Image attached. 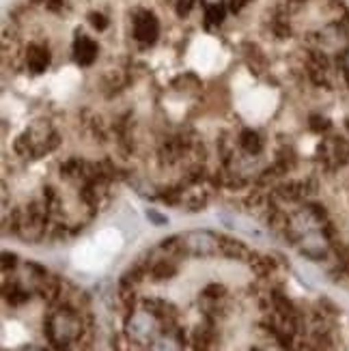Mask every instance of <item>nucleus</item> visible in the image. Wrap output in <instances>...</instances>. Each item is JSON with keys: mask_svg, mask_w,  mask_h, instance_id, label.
I'll return each instance as SVG.
<instances>
[{"mask_svg": "<svg viewBox=\"0 0 349 351\" xmlns=\"http://www.w3.org/2000/svg\"><path fill=\"white\" fill-rule=\"evenodd\" d=\"M300 248H302V254H306L309 258H313V261H322V258H326L328 254V243L326 239L317 233V231H309L300 237Z\"/></svg>", "mask_w": 349, "mask_h": 351, "instance_id": "423d86ee", "label": "nucleus"}, {"mask_svg": "<svg viewBox=\"0 0 349 351\" xmlns=\"http://www.w3.org/2000/svg\"><path fill=\"white\" fill-rule=\"evenodd\" d=\"M147 220H149L151 224H156V226L169 224V218H166L164 213H162V211H158V209H147Z\"/></svg>", "mask_w": 349, "mask_h": 351, "instance_id": "f8f14e48", "label": "nucleus"}, {"mask_svg": "<svg viewBox=\"0 0 349 351\" xmlns=\"http://www.w3.org/2000/svg\"><path fill=\"white\" fill-rule=\"evenodd\" d=\"M88 24L93 26L95 30H106V28H108V18H106V15L99 13V11H93V13H88Z\"/></svg>", "mask_w": 349, "mask_h": 351, "instance_id": "9b49d317", "label": "nucleus"}, {"mask_svg": "<svg viewBox=\"0 0 349 351\" xmlns=\"http://www.w3.org/2000/svg\"><path fill=\"white\" fill-rule=\"evenodd\" d=\"M58 145V134L48 121H35L33 125H28L26 132H22L13 143L15 154L24 160H35L48 154Z\"/></svg>", "mask_w": 349, "mask_h": 351, "instance_id": "f257e3e1", "label": "nucleus"}, {"mask_svg": "<svg viewBox=\"0 0 349 351\" xmlns=\"http://www.w3.org/2000/svg\"><path fill=\"white\" fill-rule=\"evenodd\" d=\"M250 351H261V349H256V347H254V349H250Z\"/></svg>", "mask_w": 349, "mask_h": 351, "instance_id": "4468645a", "label": "nucleus"}, {"mask_svg": "<svg viewBox=\"0 0 349 351\" xmlns=\"http://www.w3.org/2000/svg\"><path fill=\"white\" fill-rule=\"evenodd\" d=\"M239 147L246 151L248 156H256L259 151L263 149V141H261V136L259 132H254V130H244L239 134Z\"/></svg>", "mask_w": 349, "mask_h": 351, "instance_id": "1a4fd4ad", "label": "nucleus"}, {"mask_svg": "<svg viewBox=\"0 0 349 351\" xmlns=\"http://www.w3.org/2000/svg\"><path fill=\"white\" fill-rule=\"evenodd\" d=\"M224 15H226V9L222 3H209L207 5V11H205V22L209 26H218L224 22Z\"/></svg>", "mask_w": 349, "mask_h": 351, "instance_id": "9d476101", "label": "nucleus"}, {"mask_svg": "<svg viewBox=\"0 0 349 351\" xmlns=\"http://www.w3.org/2000/svg\"><path fill=\"white\" fill-rule=\"evenodd\" d=\"M177 246L192 256H211L220 248V241L207 231H190L177 237Z\"/></svg>", "mask_w": 349, "mask_h": 351, "instance_id": "7ed1b4c3", "label": "nucleus"}, {"mask_svg": "<svg viewBox=\"0 0 349 351\" xmlns=\"http://www.w3.org/2000/svg\"><path fill=\"white\" fill-rule=\"evenodd\" d=\"M97 52H99L97 43L91 37H78L73 41V58H75V63L82 67L93 65L97 58Z\"/></svg>", "mask_w": 349, "mask_h": 351, "instance_id": "0eeeda50", "label": "nucleus"}, {"mask_svg": "<svg viewBox=\"0 0 349 351\" xmlns=\"http://www.w3.org/2000/svg\"><path fill=\"white\" fill-rule=\"evenodd\" d=\"M132 28H134V39L139 41L141 45H151V43H156V39L160 37L158 18L147 9L134 11Z\"/></svg>", "mask_w": 349, "mask_h": 351, "instance_id": "39448f33", "label": "nucleus"}, {"mask_svg": "<svg viewBox=\"0 0 349 351\" xmlns=\"http://www.w3.org/2000/svg\"><path fill=\"white\" fill-rule=\"evenodd\" d=\"M125 332H128V337L136 343H154L158 339V322H156V317L147 311L134 313L128 319Z\"/></svg>", "mask_w": 349, "mask_h": 351, "instance_id": "20e7f679", "label": "nucleus"}, {"mask_svg": "<svg viewBox=\"0 0 349 351\" xmlns=\"http://www.w3.org/2000/svg\"><path fill=\"white\" fill-rule=\"evenodd\" d=\"M26 65L33 73H43L50 67V50L41 43H30L26 50Z\"/></svg>", "mask_w": 349, "mask_h": 351, "instance_id": "6e6552de", "label": "nucleus"}, {"mask_svg": "<svg viewBox=\"0 0 349 351\" xmlns=\"http://www.w3.org/2000/svg\"><path fill=\"white\" fill-rule=\"evenodd\" d=\"M194 7V0H175V11L179 18H186V15L192 11Z\"/></svg>", "mask_w": 349, "mask_h": 351, "instance_id": "ddd939ff", "label": "nucleus"}, {"mask_svg": "<svg viewBox=\"0 0 349 351\" xmlns=\"http://www.w3.org/2000/svg\"><path fill=\"white\" fill-rule=\"evenodd\" d=\"M45 330H48V339H50V343L63 349V347L71 345L75 339L80 337L82 324H80V317L75 315L73 311H69V308H60V311H56V313L48 319V326H45Z\"/></svg>", "mask_w": 349, "mask_h": 351, "instance_id": "f03ea898", "label": "nucleus"}]
</instances>
